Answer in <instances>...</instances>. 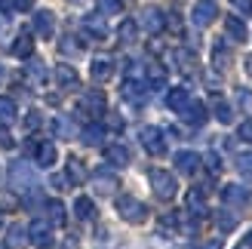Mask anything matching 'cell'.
Here are the masks:
<instances>
[{
	"label": "cell",
	"instance_id": "d6986e66",
	"mask_svg": "<svg viewBox=\"0 0 252 249\" xmlns=\"http://www.w3.org/2000/svg\"><path fill=\"white\" fill-rule=\"evenodd\" d=\"M74 213H77L80 221H93L95 218V203L90 197H77V203H74Z\"/></svg>",
	"mask_w": 252,
	"mask_h": 249
},
{
	"label": "cell",
	"instance_id": "4316f807",
	"mask_svg": "<svg viewBox=\"0 0 252 249\" xmlns=\"http://www.w3.org/2000/svg\"><path fill=\"white\" fill-rule=\"evenodd\" d=\"M221 197H224V203H246V191L240 185H224Z\"/></svg>",
	"mask_w": 252,
	"mask_h": 249
},
{
	"label": "cell",
	"instance_id": "11a10c76",
	"mask_svg": "<svg viewBox=\"0 0 252 249\" xmlns=\"http://www.w3.org/2000/svg\"><path fill=\"white\" fill-rule=\"evenodd\" d=\"M0 225H3V216H0Z\"/></svg>",
	"mask_w": 252,
	"mask_h": 249
},
{
	"label": "cell",
	"instance_id": "d590c367",
	"mask_svg": "<svg viewBox=\"0 0 252 249\" xmlns=\"http://www.w3.org/2000/svg\"><path fill=\"white\" fill-rule=\"evenodd\" d=\"M237 169H240L243 179H252V154H240V157H237Z\"/></svg>",
	"mask_w": 252,
	"mask_h": 249
},
{
	"label": "cell",
	"instance_id": "ee69618b",
	"mask_svg": "<svg viewBox=\"0 0 252 249\" xmlns=\"http://www.w3.org/2000/svg\"><path fill=\"white\" fill-rule=\"evenodd\" d=\"M49 182H53V188H56V191H68V185H71L68 176H53Z\"/></svg>",
	"mask_w": 252,
	"mask_h": 249
},
{
	"label": "cell",
	"instance_id": "816d5d0a",
	"mask_svg": "<svg viewBox=\"0 0 252 249\" xmlns=\"http://www.w3.org/2000/svg\"><path fill=\"white\" fill-rule=\"evenodd\" d=\"M246 246H249V249H252V231H249V234H246Z\"/></svg>",
	"mask_w": 252,
	"mask_h": 249
},
{
	"label": "cell",
	"instance_id": "db71d44e",
	"mask_svg": "<svg viewBox=\"0 0 252 249\" xmlns=\"http://www.w3.org/2000/svg\"><path fill=\"white\" fill-rule=\"evenodd\" d=\"M0 182H3V169H0Z\"/></svg>",
	"mask_w": 252,
	"mask_h": 249
},
{
	"label": "cell",
	"instance_id": "b9f144b4",
	"mask_svg": "<svg viewBox=\"0 0 252 249\" xmlns=\"http://www.w3.org/2000/svg\"><path fill=\"white\" fill-rule=\"evenodd\" d=\"M98 9L102 12H120V0H98Z\"/></svg>",
	"mask_w": 252,
	"mask_h": 249
},
{
	"label": "cell",
	"instance_id": "ab89813d",
	"mask_svg": "<svg viewBox=\"0 0 252 249\" xmlns=\"http://www.w3.org/2000/svg\"><path fill=\"white\" fill-rule=\"evenodd\" d=\"M237 135H240L243 142H249V145H252V120H243L240 126H237Z\"/></svg>",
	"mask_w": 252,
	"mask_h": 249
},
{
	"label": "cell",
	"instance_id": "4fadbf2b",
	"mask_svg": "<svg viewBox=\"0 0 252 249\" xmlns=\"http://www.w3.org/2000/svg\"><path fill=\"white\" fill-rule=\"evenodd\" d=\"M83 31L90 34V37H98V40H102V37L108 34V25H105V19H102V12L86 16V19H83Z\"/></svg>",
	"mask_w": 252,
	"mask_h": 249
},
{
	"label": "cell",
	"instance_id": "e0dca14e",
	"mask_svg": "<svg viewBox=\"0 0 252 249\" xmlns=\"http://www.w3.org/2000/svg\"><path fill=\"white\" fill-rule=\"evenodd\" d=\"M34 157H37V166L49 169V166L56 163V148L49 145V142H43V145H37V148H34Z\"/></svg>",
	"mask_w": 252,
	"mask_h": 249
},
{
	"label": "cell",
	"instance_id": "ba28073f",
	"mask_svg": "<svg viewBox=\"0 0 252 249\" xmlns=\"http://www.w3.org/2000/svg\"><path fill=\"white\" fill-rule=\"evenodd\" d=\"M93 188H95V194H114V191L120 188V182H117V176H114V172H108V169H98L95 176H93Z\"/></svg>",
	"mask_w": 252,
	"mask_h": 249
},
{
	"label": "cell",
	"instance_id": "1f68e13d",
	"mask_svg": "<svg viewBox=\"0 0 252 249\" xmlns=\"http://www.w3.org/2000/svg\"><path fill=\"white\" fill-rule=\"evenodd\" d=\"M216 225H219V231L228 234V231H234V228H237V216H234V213H228V209H221V213L216 216Z\"/></svg>",
	"mask_w": 252,
	"mask_h": 249
},
{
	"label": "cell",
	"instance_id": "5bb4252c",
	"mask_svg": "<svg viewBox=\"0 0 252 249\" xmlns=\"http://www.w3.org/2000/svg\"><path fill=\"white\" fill-rule=\"evenodd\" d=\"M90 74H93V80H111V74H114V62L111 59H105V56H98V59H93V68H90Z\"/></svg>",
	"mask_w": 252,
	"mask_h": 249
},
{
	"label": "cell",
	"instance_id": "f6af8a7d",
	"mask_svg": "<svg viewBox=\"0 0 252 249\" xmlns=\"http://www.w3.org/2000/svg\"><path fill=\"white\" fill-rule=\"evenodd\" d=\"M237 102L246 105V108H252V93L249 90H240V93H237Z\"/></svg>",
	"mask_w": 252,
	"mask_h": 249
},
{
	"label": "cell",
	"instance_id": "f1b7e54d",
	"mask_svg": "<svg viewBox=\"0 0 252 249\" xmlns=\"http://www.w3.org/2000/svg\"><path fill=\"white\" fill-rule=\"evenodd\" d=\"M25 71H28V80H31V83H43V80H46V65H43L40 59H37V62H28V68H25Z\"/></svg>",
	"mask_w": 252,
	"mask_h": 249
},
{
	"label": "cell",
	"instance_id": "8992f818",
	"mask_svg": "<svg viewBox=\"0 0 252 249\" xmlns=\"http://www.w3.org/2000/svg\"><path fill=\"white\" fill-rule=\"evenodd\" d=\"M138 25H142L148 34H160L163 25H166V16H163L157 6H148V9H142V19H138Z\"/></svg>",
	"mask_w": 252,
	"mask_h": 249
},
{
	"label": "cell",
	"instance_id": "7dc6e473",
	"mask_svg": "<svg viewBox=\"0 0 252 249\" xmlns=\"http://www.w3.org/2000/svg\"><path fill=\"white\" fill-rule=\"evenodd\" d=\"M0 12H16V0H0Z\"/></svg>",
	"mask_w": 252,
	"mask_h": 249
},
{
	"label": "cell",
	"instance_id": "30bf717a",
	"mask_svg": "<svg viewBox=\"0 0 252 249\" xmlns=\"http://www.w3.org/2000/svg\"><path fill=\"white\" fill-rule=\"evenodd\" d=\"M175 166H179V172H185V176H194V172L200 169V154L179 151V154H175Z\"/></svg>",
	"mask_w": 252,
	"mask_h": 249
},
{
	"label": "cell",
	"instance_id": "8fae6325",
	"mask_svg": "<svg viewBox=\"0 0 252 249\" xmlns=\"http://www.w3.org/2000/svg\"><path fill=\"white\" fill-rule=\"evenodd\" d=\"M28 234H31V243H34V246H40V249L53 246V234H49V225H46V221H34V225L28 228Z\"/></svg>",
	"mask_w": 252,
	"mask_h": 249
},
{
	"label": "cell",
	"instance_id": "836d02e7",
	"mask_svg": "<svg viewBox=\"0 0 252 249\" xmlns=\"http://www.w3.org/2000/svg\"><path fill=\"white\" fill-rule=\"evenodd\" d=\"M212 108H216V117H219L221 123H231V120H234V117H231V108H228V102H221L219 95L212 98Z\"/></svg>",
	"mask_w": 252,
	"mask_h": 249
},
{
	"label": "cell",
	"instance_id": "2e32d148",
	"mask_svg": "<svg viewBox=\"0 0 252 249\" xmlns=\"http://www.w3.org/2000/svg\"><path fill=\"white\" fill-rule=\"evenodd\" d=\"M188 102H191V93H188L185 86H175V90H169V93H166V105H169L172 111H182Z\"/></svg>",
	"mask_w": 252,
	"mask_h": 249
},
{
	"label": "cell",
	"instance_id": "4dcf8cb0",
	"mask_svg": "<svg viewBox=\"0 0 252 249\" xmlns=\"http://www.w3.org/2000/svg\"><path fill=\"white\" fill-rule=\"evenodd\" d=\"M148 80H151L154 90H163V86H166V71L160 65H148Z\"/></svg>",
	"mask_w": 252,
	"mask_h": 249
},
{
	"label": "cell",
	"instance_id": "f5cc1de1",
	"mask_svg": "<svg viewBox=\"0 0 252 249\" xmlns=\"http://www.w3.org/2000/svg\"><path fill=\"white\" fill-rule=\"evenodd\" d=\"M0 80H3V68H0Z\"/></svg>",
	"mask_w": 252,
	"mask_h": 249
},
{
	"label": "cell",
	"instance_id": "9c48e42d",
	"mask_svg": "<svg viewBox=\"0 0 252 249\" xmlns=\"http://www.w3.org/2000/svg\"><path fill=\"white\" fill-rule=\"evenodd\" d=\"M123 98L132 105H142L148 98V83H138V80H126L123 83Z\"/></svg>",
	"mask_w": 252,
	"mask_h": 249
},
{
	"label": "cell",
	"instance_id": "6da1fadb",
	"mask_svg": "<svg viewBox=\"0 0 252 249\" xmlns=\"http://www.w3.org/2000/svg\"><path fill=\"white\" fill-rule=\"evenodd\" d=\"M9 185H12V191L22 194V197H37V169L31 163H12L9 169Z\"/></svg>",
	"mask_w": 252,
	"mask_h": 249
},
{
	"label": "cell",
	"instance_id": "7c38bea8",
	"mask_svg": "<svg viewBox=\"0 0 252 249\" xmlns=\"http://www.w3.org/2000/svg\"><path fill=\"white\" fill-rule=\"evenodd\" d=\"M80 108L86 111V114H105V93H98V90H90V93L83 95Z\"/></svg>",
	"mask_w": 252,
	"mask_h": 249
},
{
	"label": "cell",
	"instance_id": "9a60e30c",
	"mask_svg": "<svg viewBox=\"0 0 252 249\" xmlns=\"http://www.w3.org/2000/svg\"><path fill=\"white\" fill-rule=\"evenodd\" d=\"M182 117L191 123V126H203V123H206V108L200 105V102H188L182 108Z\"/></svg>",
	"mask_w": 252,
	"mask_h": 249
},
{
	"label": "cell",
	"instance_id": "7bdbcfd3",
	"mask_svg": "<svg viewBox=\"0 0 252 249\" xmlns=\"http://www.w3.org/2000/svg\"><path fill=\"white\" fill-rule=\"evenodd\" d=\"M237 12H243V16H252V0H231Z\"/></svg>",
	"mask_w": 252,
	"mask_h": 249
},
{
	"label": "cell",
	"instance_id": "e575fe53",
	"mask_svg": "<svg viewBox=\"0 0 252 249\" xmlns=\"http://www.w3.org/2000/svg\"><path fill=\"white\" fill-rule=\"evenodd\" d=\"M68 179H71V182H83V179H86V172H83V166H80L77 157L68 160Z\"/></svg>",
	"mask_w": 252,
	"mask_h": 249
},
{
	"label": "cell",
	"instance_id": "277c9868",
	"mask_svg": "<svg viewBox=\"0 0 252 249\" xmlns=\"http://www.w3.org/2000/svg\"><path fill=\"white\" fill-rule=\"evenodd\" d=\"M142 145H145V151H148V154H154V157L166 154L163 129H157V126H145V129H142Z\"/></svg>",
	"mask_w": 252,
	"mask_h": 249
},
{
	"label": "cell",
	"instance_id": "484cf974",
	"mask_svg": "<svg viewBox=\"0 0 252 249\" xmlns=\"http://www.w3.org/2000/svg\"><path fill=\"white\" fill-rule=\"evenodd\" d=\"M56 80H59V86H77V71L71 65H59L56 68Z\"/></svg>",
	"mask_w": 252,
	"mask_h": 249
},
{
	"label": "cell",
	"instance_id": "f546056e",
	"mask_svg": "<svg viewBox=\"0 0 252 249\" xmlns=\"http://www.w3.org/2000/svg\"><path fill=\"white\" fill-rule=\"evenodd\" d=\"M120 40L123 43H135V37H138V25L132 22V19H126V22H120Z\"/></svg>",
	"mask_w": 252,
	"mask_h": 249
},
{
	"label": "cell",
	"instance_id": "74e56055",
	"mask_svg": "<svg viewBox=\"0 0 252 249\" xmlns=\"http://www.w3.org/2000/svg\"><path fill=\"white\" fill-rule=\"evenodd\" d=\"M203 160H206V169L212 172V176H219V172H221V157H219L216 151H209V154H206Z\"/></svg>",
	"mask_w": 252,
	"mask_h": 249
},
{
	"label": "cell",
	"instance_id": "f907efd6",
	"mask_svg": "<svg viewBox=\"0 0 252 249\" xmlns=\"http://www.w3.org/2000/svg\"><path fill=\"white\" fill-rule=\"evenodd\" d=\"M246 74L252 77V56H246Z\"/></svg>",
	"mask_w": 252,
	"mask_h": 249
},
{
	"label": "cell",
	"instance_id": "603a6c76",
	"mask_svg": "<svg viewBox=\"0 0 252 249\" xmlns=\"http://www.w3.org/2000/svg\"><path fill=\"white\" fill-rule=\"evenodd\" d=\"M46 213H49V221H53V225H65V218H68L65 203H59V200H49L46 203Z\"/></svg>",
	"mask_w": 252,
	"mask_h": 249
},
{
	"label": "cell",
	"instance_id": "8d00e7d4",
	"mask_svg": "<svg viewBox=\"0 0 252 249\" xmlns=\"http://www.w3.org/2000/svg\"><path fill=\"white\" fill-rule=\"evenodd\" d=\"M212 62H216V68H228V62H231V53L224 49L221 43L216 46V53H212Z\"/></svg>",
	"mask_w": 252,
	"mask_h": 249
},
{
	"label": "cell",
	"instance_id": "cb8c5ba5",
	"mask_svg": "<svg viewBox=\"0 0 252 249\" xmlns=\"http://www.w3.org/2000/svg\"><path fill=\"white\" fill-rule=\"evenodd\" d=\"M34 53V40H31V34H22L16 43H12V56H19V59H28Z\"/></svg>",
	"mask_w": 252,
	"mask_h": 249
},
{
	"label": "cell",
	"instance_id": "f35d334b",
	"mask_svg": "<svg viewBox=\"0 0 252 249\" xmlns=\"http://www.w3.org/2000/svg\"><path fill=\"white\" fill-rule=\"evenodd\" d=\"M175 59H179V68H182V71H191V68L197 65V59H194L191 53H175Z\"/></svg>",
	"mask_w": 252,
	"mask_h": 249
},
{
	"label": "cell",
	"instance_id": "c3c4849f",
	"mask_svg": "<svg viewBox=\"0 0 252 249\" xmlns=\"http://www.w3.org/2000/svg\"><path fill=\"white\" fill-rule=\"evenodd\" d=\"M62 53H77V43H71V37L62 43Z\"/></svg>",
	"mask_w": 252,
	"mask_h": 249
},
{
	"label": "cell",
	"instance_id": "681fc988",
	"mask_svg": "<svg viewBox=\"0 0 252 249\" xmlns=\"http://www.w3.org/2000/svg\"><path fill=\"white\" fill-rule=\"evenodd\" d=\"M16 9H31V0H16Z\"/></svg>",
	"mask_w": 252,
	"mask_h": 249
},
{
	"label": "cell",
	"instance_id": "3957f363",
	"mask_svg": "<svg viewBox=\"0 0 252 249\" xmlns=\"http://www.w3.org/2000/svg\"><path fill=\"white\" fill-rule=\"evenodd\" d=\"M151 188H154V194L160 200H172L179 194V185H175V179L166 169H151Z\"/></svg>",
	"mask_w": 252,
	"mask_h": 249
},
{
	"label": "cell",
	"instance_id": "bcb514c9",
	"mask_svg": "<svg viewBox=\"0 0 252 249\" xmlns=\"http://www.w3.org/2000/svg\"><path fill=\"white\" fill-rule=\"evenodd\" d=\"M191 249H221V240H209V243H194Z\"/></svg>",
	"mask_w": 252,
	"mask_h": 249
},
{
	"label": "cell",
	"instance_id": "52a82bcc",
	"mask_svg": "<svg viewBox=\"0 0 252 249\" xmlns=\"http://www.w3.org/2000/svg\"><path fill=\"white\" fill-rule=\"evenodd\" d=\"M34 31L37 37H43V40H49L56 31V16L49 9H40V12H34Z\"/></svg>",
	"mask_w": 252,
	"mask_h": 249
},
{
	"label": "cell",
	"instance_id": "d4e9b609",
	"mask_svg": "<svg viewBox=\"0 0 252 249\" xmlns=\"http://www.w3.org/2000/svg\"><path fill=\"white\" fill-rule=\"evenodd\" d=\"M25 234H28V231H25L22 225H12L9 234H6V246H9V249H22L25 243H28V237H25Z\"/></svg>",
	"mask_w": 252,
	"mask_h": 249
},
{
	"label": "cell",
	"instance_id": "ac0fdd59",
	"mask_svg": "<svg viewBox=\"0 0 252 249\" xmlns=\"http://www.w3.org/2000/svg\"><path fill=\"white\" fill-rule=\"evenodd\" d=\"M105 160L114 163V166H126V163H129V151H126L123 145H108L105 148Z\"/></svg>",
	"mask_w": 252,
	"mask_h": 249
},
{
	"label": "cell",
	"instance_id": "44dd1931",
	"mask_svg": "<svg viewBox=\"0 0 252 249\" xmlns=\"http://www.w3.org/2000/svg\"><path fill=\"white\" fill-rule=\"evenodd\" d=\"M224 28H228V37H234L237 43L246 40V25L237 19V16H228V22H224Z\"/></svg>",
	"mask_w": 252,
	"mask_h": 249
},
{
	"label": "cell",
	"instance_id": "7402d4cb",
	"mask_svg": "<svg viewBox=\"0 0 252 249\" xmlns=\"http://www.w3.org/2000/svg\"><path fill=\"white\" fill-rule=\"evenodd\" d=\"M53 129H56L59 139H74V132H77V126H74V120H71V117H56Z\"/></svg>",
	"mask_w": 252,
	"mask_h": 249
},
{
	"label": "cell",
	"instance_id": "83f0119b",
	"mask_svg": "<svg viewBox=\"0 0 252 249\" xmlns=\"http://www.w3.org/2000/svg\"><path fill=\"white\" fill-rule=\"evenodd\" d=\"M188 209H191V213L194 216H203L206 213V200H203V191H191V194H188Z\"/></svg>",
	"mask_w": 252,
	"mask_h": 249
},
{
	"label": "cell",
	"instance_id": "d6a6232c",
	"mask_svg": "<svg viewBox=\"0 0 252 249\" xmlns=\"http://www.w3.org/2000/svg\"><path fill=\"white\" fill-rule=\"evenodd\" d=\"M12 120H16V102L0 98V123H12Z\"/></svg>",
	"mask_w": 252,
	"mask_h": 249
},
{
	"label": "cell",
	"instance_id": "ffe728a7",
	"mask_svg": "<svg viewBox=\"0 0 252 249\" xmlns=\"http://www.w3.org/2000/svg\"><path fill=\"white\" fill-rule=\"evenodd\" d=\"M80 139L86 145H102L105 142V126H102V123H90V126L80 132Z\"/></svg>",
	"mask_w": 252,
	"mask_h": 249
},
{
	"label": "cell",
	"instance_id": "5b68a950",
	"mask_svg": "<svg viewBox=\"0 0 252 249\" xmlns=\"http://www.w3.org/2000/svg\"><path fill=\"white\" fill-rule=\"evenodd\" d=\"M216 16H219V6L212 3V0H200V3H194V9H191V19H194L197 28L212 25V22H216Z\"/></svg>",
	"mask_w": 252,
	"mask_h": 249
},
{
	"label": "cell",
	"instance_id": "60d3db41",
	"mask_svg": "<svg viewBox=\"0 0 252 249\" xmlns=\"http://www.w3.org/2000/svg\"><path fill=\"white\" fill-rule=\"evenodd\" d=\"M40 123H43V117L37 114V111H31V114L25 117V129H37V126H40Z\"/></svg>",
	"mask_w": 252,
	"mask_h": 249
},
{
	"label": "cell",
	"instance_id": "7a4b0ae2",
	"mask_svg": "<svg viewBox=\"0 0 252 249\" xmlns=\"http://www.w3.org/2000/svg\"><path fill=\"white\" fill-rule=\"evenodd\" d=\"M117 213L123 221H129V225H142L148 218V209L142 200H135V197H117Z\"/></svg>",
	"mask_w": 252,
	"mask_h": 249
}]
</instances>
